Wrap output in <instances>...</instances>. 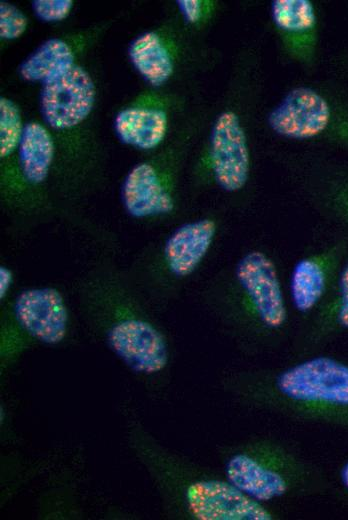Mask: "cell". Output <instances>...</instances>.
Here are the masks:
<instances>
[{
    "instance_id": "cell-23",
    "label": "cell",
    "mask_w": 348,
    "mask_h": 520,
    "mask_svg": "<svg viewBox=\"0 0 348 520\" xmlns=\"http://www.w3.org/2000/svg\"><path fill=\"white\" fill-rule=\"evenodd\" d=\"M337 478L341 489L348 494V459L339 467Z\"/></svg>"
},
{
    "instance_id": "cell-13",
    "label": "cell",
    "mask_w": 348,
    "mask_h": 520,
    "mask_svg": "<svg viewBox=\"0 0 348 520\" xmlns=\"http://www.w3.org/2000/svg\"><path fill=\"white\" fill-rule=\"evenodd\" d=\"M132 64L142 77L153 86L165 83L173 72V61L161 38L154 32H146L130 45Z\"/></svg>"
},
{
    "instance_id": "cell-6",
    "label": "cell",
    "mask_w": 348,
    "mask_h": 520,
    "mask_svg": "<svg viewBox=\"0 0 348 520\" xmlns=\"http://www.w3.org/2000/svg\"><path fill=\"white\" fill-rule=\"evenodd\" d=\"M95 94V86L90 75L74 64L43 82V117L55 129L71 128L89 115L94 105Z\"/></svg>"
},
{
    "instance_id": "cell-16",
    "label": "cell",
    "mask_w": 348,
    "mask_h": 520,
    "mask_svg": "<svg viewBox=\"0 0 348 520\" xmlns=\"http://www.w3.org/2000/svg\"><path fill=\"white\" fill-rule=\"evenodd\" d=\"M272 17L276 26L286 32H307L316 24L315 10L308 0H275Z\"/></svg>"
},
{
    "instance_id": "cell-2",
    "label": "cell",
    "mask_w": 348,
    "mask_h": 520,
    "mask_svg": "<svg viewBox=\"0 0 348 520\" xmlns=\"http://www.w3.org/2000/svg\"><path fill=\"white\" fill-rule=\"evenodd\" d=\"M222 473L249 498L263 504L336 492L325 470L294 444L272 435H255L223 451Z\"/></svg>"
},
{
    "instance_id": "cell-19",
    "label": "cell",
    "mask_w": 348,
    "mask_h": 520,
    "mask_svg": "<svg viewBox=\"0 0 348 520\" xmlns=\"http://www.w3.org/2000/svg\"><path fill=\"white\" fill-rule=\"evenodd\" d=\"M332 328L348 330V264L339 278L338 294L328 317Z\"/></svg>"
},
{
    "instance_id": "cell-4",
    "label": "cell",
    "mask_w": 348,
    "mask_h": 520,
    "mask_svg": "<svg viewBox=\"0 0 348 520\" xmlns=\"http://www.w3.org/2000/svg\"><path fill=\"white\" fill-rule=\"evenodd\" d=\"M236 278L258 324L273 332L283 328L288 310L273 261L261 251H250L239 261Z\"/></svg>"
},
{
    "instance_id": "cell-7",
    "label": "cell",
    "mask_w": 348,
    "mask_h": 520,
    "mask_svg": "<svg viewBox=\"0 0 348 520\" xmlns=\"http://www.w3.org/2000/svg\"><path fill=\"white\" fill-rule=\"evenodd\" d=\"M210 157L218 185L228 192L247 182L250 156L245 132L238 116L225 111L217 118L211 134Z\"/></svg>"
},
{
    "instance_id": "cell-18",
    "label": "cell",
    "mask_w": 348,
    "mask_h": 520,
    "mask_svg": "<svg viewBox=\"0 0 348 520\" xmlns=\"http://www.w3.org/2000/svg\"><path fill=\"white\" fill-rule=\"evenodd\" d=\"M27 18L16 6L6 1L0 2V36L13 40L20 37L27 28Z\"/></svg>"
},
{
    "instance_id": "cell-17",
    "label": "cell",
    "mask_w": 348,
    "mask_h": 520,
    "mask_svg": "<svg viewBox=\"0 0 348 520\" xmlns=\"http://www.w3.org/2000/svg\"><path fill=\"white\" fill-rule=\"evenodd\" d=\"M24 128L17 105L10 99L0 98V156L8 157L19 147Z\"/></svg>"
},
{
    "instance_id": "cell-14",
    "label": "cell",
    "mask_w": 348,
    "mask_h": 520,
    "mask_svg": "<svg viewBox=\"0 0 348 520\" xmlns=\"http://www.w3.org/2000/svg\"><path fill=\"white\" fill-rule=\"evenodd\" d=\"M326 291V275L321 264L313 258L296 263L290 277V298L300 313H309L321 302Z\"/></svg>"
},
{
    "instance_id": "cell-3",
    "label": "cell",
    "mask_w": 348,
    "mask_h": 520,
    "mask_svg": "<svg viewBox=\"0 0 348 520\" xmlns=\"http://www.w3.org/2000/svg\"><path fill=\"white\" fill-rule=\"evenodd\" d=\"M147 467L173 516L188 520H280L271 505L259 503L224 476L170 451L148 443Z\"/></svg>"
},
{
    "instance_id": "cell-22",
    "label": "cell",
    "mask_w": 348,
    "mask_h": 520,
    "mask_svg": "<svg viewBox=\"0 0 348 520\" xmlns=\"http://www.w3.org/2000/svg\"><path fill=\"white\" fill-rule=\"evenodd\" d=\"M13 283V272L7 266H0V299L3 300Z\"/></svg>"
},
{
    "instance_id": "cell-21",
    "label": "cell",
    "mask_w": 348,
    "mask_h": 520,
    "mask_svg": "<svg viewBox=\"0 0 348 520\" xmlns=\"http://www.w3.org/2000/svg\"><path fill=\"white\" fill-rule=\"evenodd\" d=\"M178 7L185 19L190 23L197 22L202 13L201 1L199 0H178Z\"/></svg>"
},
{
    "instance_id": "cell-5",
    "label": "cell",
    "mask_w": 348,
    "mask_h": 520,
    "mask_svg": "<svg viewBox=\"0 0 348 520\" xmlns=\"http://www.w3.org/2000/svg\"><path fill=\"white\" fill-rule=\"evenodd\" d=\"M12 315L18 332L42 344L57 345L68 333V308L54 287L21 291L13 302Z\"/></svg>"
},
{
    "instance_id": "cell-11",
    "label": "cell",
    "mask_w": 348,
    "mask_h": 520,
    "mask_svg": "<svg viewBox=\"0 0 348 520\" xmlns=\"http://www.w3.org/2000/svg\"><path fill=\"white\" fill-rule=\"evenodd\" d=\"M167 130V116L155 108H127L118 113L115 131L128 145L149 150L158 146Z\"/></svg>"
},
{
    "instance_id": "cell-8",
    "label": "cell",
    "mask_w": 348,
    "mask_h": 520,
    "mask_svg": "<svg viewBox=\"0 0 348 520\" xmlns=\"http://www.w3.org/2000/svg\"><path fill=\"white\" fill-rule=\"evenodd\" d=\"M328 102L307 87L291 90L268 116L269 126L277 134L294 139H308L322 133L329 125Z\"/></svg>"
},
{
    "instance_id": "cell-15",
    "label": "cell",
    "mask_w": 348,
    "mask_h": 520,
    "mask_svg": "<svg viewBox=\"0 0 348 520\" xmlns=\"http://www.w3.org/2000/svg\"><path fill=\"white\" fill-rule=\"evenodd\" d=\"M74 65V54L69 45L61 39L53 38L44 42L20 66L23 79L34 82L54 77Z\"/></svg>"
},
{
    "instance_id": "cell-1",
    "label": "cell",
    "mask_w": 348,
    "mask_h": 520,
    "mask_svg": "<svg viewBox=\"0 0 348 520\" xmlns=\"http://www.w3.org/2000/svg\"><path fill=\"white\" fill-rule=\"evenodd\" d=\"M227 389L247 408L348 431V363L335 357L317 355L271 374H246Z\"/></svg>"
},
{
    "instance_id": "cell-10",
    "label": "cell",
    "mask_w": 348,
    "mask_h": 520,
    "mask_svg": "<svg viewBox=\"0 0 348 520\" xmlns=\"http://www.w3.org/2000/svg\"><path fill=\"white\" fill-rule=\"evenodd\" d=\"M122 201L126 211L135 218L166 214L174 206L170 193L149 163H140L127 174L122 186Z\"/></svg>"
},
{
    "instance_id": "cell-12",
    "label": "cell",
    "mask_w": 348,
    "mask_h": 520,
    "mask_svg": "<svg viewBox=\"0 0 348 520\" xmlns=\"http://www.w3.org/2000/svg\"><path fill=\"white\" fill-rule=\"evenodd\" d=\"M18 151L25 180L33 185L44 182L54 157L53 139L48 130L37 122L26 124Z\"/></svg>"
},
{
    "instance_id": "cell-9",
    "label": "cell",
    "mask_w": 348,
    "mask_h": 520,
    "mask_svg": "<svg viewBox=\"0 0 348 520\" xmlns=\"http://www.w3.org/2000/svg\"><path fill=\"white\" fill-rule=\"evenodd\" d=\"M215 232L216 225L211 219L196 220L177 228L163 250L169 271L177 277L192 274L210 249Z\"/></svg>"
},
{
    "instance_id": "cell-20",
    "label": "cell",
    "mask_w": 348,
    "mask_h": 520,
    "mask_svg": "<svg viewBox=\"0 0 348 520\" xmlns=\"http://www.w3.org/2000/svg\"><path fill=\"white\" fill-rule=\"evenodd\" d=\"M73 6L72 0H34V13L43 21H61L65 19Z\"/></svg>"
}]
</instances>
